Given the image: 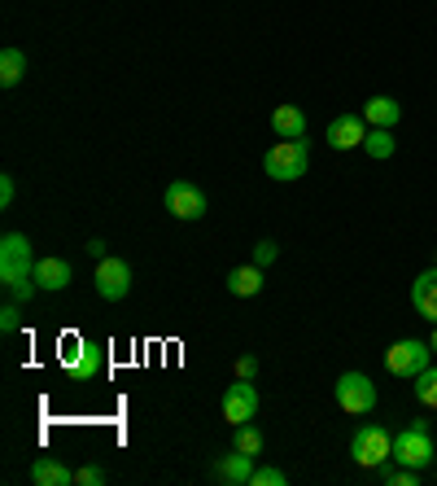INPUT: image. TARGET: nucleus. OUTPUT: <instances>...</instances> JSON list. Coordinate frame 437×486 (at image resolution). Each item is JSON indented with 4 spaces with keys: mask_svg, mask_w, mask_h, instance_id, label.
Masks as SVG:
<instances>
[{
    "mask_svg": "<svg viewBox=\"0 0 437 486\" xmlns=\"http://www.w3.org/2000/svg\"><path fill=\"white\" fill-rule=\"evenodd\" d=\"M31 482L35 486H71L74 473L66 469L62 461H53V456H40V461L31 464Z\"/></svg>",
    "mask_w": 437,
    "mask_h": 486,
    "instance_id": "16",
    "label": "nucleus"
},
{
    "mask_svg": "<svg viewBox=\"0 0 437 486\" xmlns=\"http://www.w3.org/2000/svg\"><path fill=\"white\" fill-rule=\"evenodd\" d=\"M167 211L175 219H184V223H193V219L206 215V193L197 189L193 180H170L167 184Z\"/></svg>",
    "mask_w": 437,
    "mask_h": 486,
    "instance_id": "8",
    "label": "nucleus"
},
{
    "mask_svg": "<svg viewBox=\"0 0 437 486\" xmlns=\"http://www.w3.org/2000/svg\"><path fill=\"white\" fill-rule=\"evenodd\" d=\"M364 119H367V127H393V123L403 119V105L393 97H372L364 105Z\"/></svg>",
    "mask_w": 437,
    "mask_h": 486,
    "instance_id": "18",
    "label": "nucleus"
},
{
    "mask_svg": "<svg viewBox=\"0 0 437 486\" xmlns=\"http://www.w3.org/2000/svg\"><path fill=\"white\" fill-rule=\"evenodd\" d=\"M97 293L105 298V303H122V298L131 293V263L105 254V259L97 263Z\"/></svg>",
    "mask_w": 437,
    "mask_h": 486,
    "instance_id": "7",
    "label": "nucleus"
},
{
    "mask_svg": "<svg viewBox=\"0 0 437 486\" xmlns=\"http://www.w3.org/2000/svg\"><path fill=\"white\" fill-rule=\"evenodd\" d=\"M429 355H433V346L420 338H403L393 342L385 351V368L393 372V377H403V382H415L424 368H429Z\"/></svg>",
    "mask_w": 437,
    "mask_h": 486,
    "instance_id": "4",
    "label": "nucleus"
},
{
    "mask_svg": "<svg viewBox=\"0 0 437 486\" xmlns=\"http://www.w3.org/2000/svg\"><path fill=\"white\" fill-rule=\"evenodd\" d=\"M23 71H26V53L23 49L0 53V84H5V88H14V84L23 79Z\"/></svg>",
    "mask_w": 437,
    "mask_h": 486,
    "instance_id": "20",
    "label": "nucleus"
},
{
    "mask_svg": "<svg viewBox=\"0 0 437 486\" xmlns=\"http://www.w3.org/2000/svg\"><path fill=\"white\" fill-rule=\"evenodd\" d=\"M14 175H0V206H14Z\"/></svg>",
    "mask_w": 437,
    "mask_h": 486,
    "instance_id": "28",
    "label": "nucleus"
},
{
    "mask_svg": "<svg viewBox=\"0 0 437 486\" xmlns=\"http://www.w3.org/2000/svg\"><path fill=\"white\" fill-rule=\"evenodd\" d=\"M74 482H79V486H101V482H105V469H97V464H83V469L74 473Z\"/></svg>",
    "mask_w": 437,
    "mask_h": 486,
    "instance_id": "26",
    "label": "nucleus"
},
{
    "mask_svg": "<svg viewBox=\"0 0 437 486\" xmlns=\"http://www.w3.org/2000/svg\"><path fill=\"white\" fill-rule=\"evenodd\" d=\"M412 307L429 320V324H437V268H429V272H420V276H415Z\"/></svg>",
    "mask_w": 437,
    "mask_h": 486,
    "instance_id": "12",
    "label": "nucleus"
},
{
    "mask_svg": "<svg viewBox=\"0 0 437 486\" xmlns=\"http://www.w3.org/2000/svg\"><path fill=\"white\" fill-rule=\"evenodd\" d=\"M306 167H311V145H306V141H280V145H271L267 158H263V171H267L271 180H280V184L302 180Z\"/></svg>",
    "mask_w": 437,
    "mask_h": 486,
    "instance_id": "1",
    "label": "nucleus"
},
{
    "mask_svg": "<svg viewBox=\"0 0 437 486\" xmlns=\"http://www.w3.org/2000/svg\"><path fill=\"white\" fill-rule=\"evenodd\" d=\"M83 250H88V259H97V263H101V259H105V254H110V245L101 242V237H92V242L83 245Z\"/></svg>",
    "mask_w": 437,
    "mask_h": 486,
    "instance_id": "29",
    "label": "nucleus"
},
{
    "mask_svg": "<svg viewBox=\"0 0 437 486\" xmlns=\"http://www.w3.org/2000/svg\"><path fill=\"white\" fill-rule=\"evenodd\" d=\"M271 132L280 141H306V114L297 105H276L271 110Z\"/></svg>",
    "mask_w": 437,
    "mask_h": 486,
    "instance_id": "13",
    "label": "nucleus"
},
{
    "mask_svg": "<svg viewBox=\"0 0 437 486\" xmlns=\"http://www.w3.org/2000/svg\"><path fill=\"white\" fill-rule=\"evenodd\" d=\"M215 478L218 482H228V486H245L249 478H254V456H245V451L232 447V451L215 464Z\"/></svg>",
    "mask_w": 437,
    "mask_h": 486,
    "instance_id": "14",
    "label": "nucleus"
},
{
    "mask_svg": "<svg viewBox=\"0 0 437 486\" xmlns=\"http://www.w3.org/2000/svg\"><path fill=\"white\" fill-rule=\"evenodd\" d=\"M429 346H433V355H437V324H433V338H429Z\"/></svg>",
    "mask_w": 437,
    "mask_h": 486,
    "instance_id": "30",
    "label": "nucleus"
},
{
    "mask_svg": "<svg viewBox=\"0 0 437 486\" xmlns=\"http://www.w3.org/2000/svg\"><path fill=\"white\" fill-rule=\"evenodd\" d=\"M35 250L26 242L23 233H5L0 237V285L9 281H23V276H35Z\"/></svg>",
    "mask_w": 437,
    "mask_h": 486,
    "instance_id": "3",
    "label": "nucleus"
},
{
    "mask_svg": "<svg viewBox=\"0 0 437 486\" xmlns=\"http://www.w3.org/2000/svg\"><path fill=\"white\" fill-rule=\"evenodd\" d=\"M276 259H280V245L271 242V237H267V242H258V245H254V263H258V268H271Z\"/></svg>",
    "mask_w": 437,
    "mask_h": 486,
    "instance_id": "25",
    "label": "nucleus"
},
{
    "mask_svg": "<svg viewBox=\"0 0 437 486\" xmlns=\"http://www.w3.org/2000/svg\"><path fill=\"white\" fill-rule=\"evenodd\" d=\"M254 412H258V390L237 377V386L223 390V421L237 430V425H245V421H254Z\"/></svg>",
    "mask_w": 437,
    "mask_h": 486,
    "instance_id": "9",
    "label": "nucleus"
},
{
    "mask_svg": "<svg viewBox=\"0 0 437 486\" xmlns=\"http://www.w3.org/2000/svg\"><path fill=\"white\" fill-rule=\"evenodd\" d=\"M289 482V473H280V469H254V478H249V486H285Z\"/></svg>",
    "mask_w": 437,
    "mask_h": 486,
    "instance_id": "24",
    "label": "nucleus"
},
{
    "mask_svg": "<svg viewBox=\"0 0 437 486\" xmlns=\"http://www.w3.org/2000/svg\"><path fill=\"white\" fill-rule=\"evenodd\" d=\"M412 386H415V399H420L424 408H437V368H424Z\"/></svg>",
    "mask_w": 437,
    "mask_h": 486,
    "instance_id": "22",
    "label": "nucleus"
},
{
    "mask_svg": "<svg viewBox=\"0 0 437 486\" xmlns=\"http://www.w3.org/2000/svg\"><path fill=\"white\" fill-rule=\"evenodd\" d=\"M35 285H40V290H66V285H71V263H66V259H40V263H35Z\"/></svg>",
    "mask_w": 437,
    "mask_h": 486,
    "instance_id": "15",
    "label": "nucleus"
},
{
    "mask_svg": "<svg viewBox=\"0 0 437 486\" xmlns=\"http://www.w3.org/2000/svg\"><path fill=\"white\" fill-rule=\"evenodd\" d=\"M333 394H337V408L350 416H367L376 408V382L367 372H341Z\"/></svg>",
    "mask_w": 437,
    "mask_h": 486,
    "instance_id": "5",
    "label": "nucleus"
},
{
    "mask_svg": "<svg viewBox=\"0 0 437 486\" xmlns=\"http://www.w3.org/2000/svg\"><path fill=\"white\" fill-rule=\"evenodd\" d=\"M18 324H23V303H5L0 307V333H18Z\"/></svg>",
    "mask_w": 437,
    "mask_h": 486,
    "instance_id": "23",
    "label": "nucleus"
},
{
    "mask_svg": "<svg viewBox=\"0 0 437 486\" xmlns=\"http://www.w3.org/2000/svg\"><path fill=\"white\" fill-rule=\"evenodd\" d=\"M367 136V119L364 114H341L328 123V145L333 149H359Z\"/></svg>",
    "mask_w": 437,
    "mask_h": 486,
    "instance_id": "10",
    "label": "nucleus"
},
{
    "mask_svg": "<svg viewBox=\"0 0 437 486\" xmlns=\"http://www.w3.org/2000/svg\"><path fill=\"white\" fill-rule=\"evenodd\" d=\"M232 447H237V451H245V456H258V451H263V430H258V425H249V421H245V425H237Z\"/></svg>",
    "mask_w": 437,
    "mask_h": 486,
    "instance_id": "21",
    "label": "nucleus"
},
{
    "mask_svg": "<svg viewBox=\"0 0 437 486\" xmlns=\"http://www.w3.org/2000/svg\"><path fill=\"white\" fill-rule=\"evenodd\" d=\"M350 456L364 464V469H381L385 461H393V438L381 430V425H364L350 438Z\"/></svg>",
    "mask_w": 437,
    "mask_h": 486,
    "instance_id": "6",
    "label": "nucleus"
},
{
    "mask_svg": "<svg viewBox=\"0 0 437 486\" xmlns=\"http://www.w3.org/2000/svg\"><path fill=\"white\" fill-rule=\"evenodd\" d=\"M71 377L79 386H92L97 377H105V351H101L97 342H83V346H79V355H74V364H71Z\"/></svg>",
    "mask_w": 437,
    "mask_h": 486,
    "instance_id": "11",
    "label": "nucleus"
},
{
    "mask_svg": "<svg viewBox=\"0 0 437 486\" xmlns=\"http://www.w3.org/2000/svg\"><path fill=\"white\" fill-rule=\"evenodd\" d=\"M254 372H258V360H254V355H241V360H237V377H241V382H254Z\"/></svg>",
    "mask_w": 437,
    "mask_h": 486,
    "instance_id": "27",
    "label": "nucleus"
},
{
    "mask_svg": "<svg viewBox=\"0 0 437 486\" xmlns=\"http://www.w3.org/2000/svg\"><path fill=\"white\" fill-rule=\"evenodd\" d=\"M437 456L433 434H429V421H412L403 434H393V461L407 464V469H429Z\"/></svg>",
    "mask_w": 437,
    "mask_h": 486,
    "instance_id": "2",
    "label": "nucleus"
},
{
    "mask_svg": "<svg viewBox=\"0 0 437 486\" xmlns=\"http://www.w3.org/2000/svg\"><path fill=\"white\" fill-rule=\"evenodd\" d=\"M364 149H367V158H376V163H385V158H393V154H398V141H393V127H367Z\"/></svg>",
    "mask_w": 437,
    "mask_h": 486,
    "instance_id": "19",
    "label": "nucleus"
},
{
    "mask_svg": "<svg viewBox=\"0 0 437 486\" xmlns=\"http://www.w3.org/2000/svg\"><path fill=\"white\" fill-rule=\"evenodd\" d=\"M258 290H263V268H258V263H245V268L228 272V293H237V298H254Z\"/></svg>",
    "mask_w": 437,
    "mask_h": 486,
    "instance_id": "17",
    "label": "nucleus"
}]
</instances>
